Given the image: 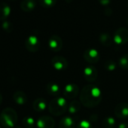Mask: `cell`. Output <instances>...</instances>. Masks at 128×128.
Instances as JSON below:
<instances>
[{"label": "cell", "instance_id": "obj_1", "mask_svg": "<svg viewBox=\"0 0 128 128\" xmlns=\"http://www.w3.org/2000/svg\"><path fill=\"white\" fill-rule=\"evenodd\" d=\"M102 98V94L100 88L94 84L85 85L80 93V102L88 108L97 106Z\"/></svg>", "mask_w": 128, "mask_h": 128}, {"label": "cell", "instance_id": "obj_2", "mask_svg": "<svg viewBox=\"0 0 128 128\" xmlns=\"http://www.w3.org/2000/svg\"><path fill=\"white\" fill-rule=\"evenodd\" d=\"M69 104L65 97L56 96L54 98L48 105L50 113L54 116H60L68 111Z\"/></svg>", "mask_w": 128, "mask_h": 128}, {"label": "cell", "instance_id": "obj_3", "mask_svg": "<svg viewBox=\"0 0 128 128\" xmlns=\"http://www.w3.org/2000/svg\"><path fill=\"white\" fill-rule=\"evenodd\" d=\"M17 122L18 114L12 108H6L0 114V123L6 128H14Z\"/></svg>", "mask_w": 128, "mask_h": 128}, {"label": "cell", "instance_id": "obj_4", "mask_svg": "<svg viewBox=\"0 0 128 128\" xmlns=\"http://www.w3.org/2000/svg\"><path fill=\"white\" fill-rule=\"evenodd\" d=\"M113 42L118 45H122L128 42V29L126 27L118 28L114 34Z\"/></svg>", "mask_w": 128, "mask_h": 128}, {"label": "cell", "instance_id": "obj_5", "mask_svg": "<svg viewBox=\"0 0 128 128\" xmlns=\"http://www.w3.org/2000/svg\"><path fill=\"white\" fill-rule=\"evenodd\" d=\"M63 96L67 100H72L77 97L79 94V88L76 84L70 83L65 86L62 91Z\"/></svg>", "mask_w": 128, "mask_h": 128}, {"label": "cell", "instance_id": "obj_6", "mask_svg": "<svg viewBox=\"0 0 128 128\" xmlns=\"http://www.w3.org/2000/svg\"><path fill=\"white\" fill-rule=\"evenodd\" d=\"M25 47L30 52H36L40 48V41L38 38L34 35L30 36L25 42Z\"/></svg>", "mask_w": 128, "mask_h": 128}, {"label": "cell", "instance_id": "obj_7", "mask_svg": "<svg viewBox=\"0 0 128 128\" xmlns=\"http://www.w3.org/2000/svg\"><path fill=\"white\" fill-rule=\"evenodd\" d=\"M51 64L53 67L58 70L62 71L67 69L68 67V62L66 58L62 56H55L51 59Z\"/></svg>", "mask_w": 128, "mask_h": 128}, {"label": "cell", "instance_id": "obj_8", "mask_svg": "<svg viewBox=\"0 0 128 128\" xmlns=\"http://www.w3.org/2000/svg\"><path fill=\"white\" fill-rule=\"evenodd\" d=\"M84 59L90 63H96L100 59V53L95 48H88L84 52Z\"/></svg>", "mask_w": 128, "mask_h": 128}, {"label": "cell", "instance_id": "obj_9", "mask_svg": "<svg viewBox=\"0 0 128 128\" xmlns=\"http://www.w3.org/2000/svg\"><path fill=\"white\" fill-rule=\"evenodd\" d=\"M48 47L51 50L54 52L60 51L62 48V38L56 35L51 36L48 40Z\"/></svg>", "mask_w": 128, "mask_h": 128}, {"label": "cell", "instance_id": "obj_10", "mask_svg": "<svg viewBox=\"0 0 128 128\" xmlns=\"http://www.w3.org/2000/svg\"><path fill=\"white\" fill-rule=\"evenodd\" d=\"M115 117L120 119H125L128 118V103L120 102L117 104L114 108Z\"/></svg>", "mask_w": 128, "mask_h": 128}, {"label": "cell", "instance_id": "obj_11", "mask_svg": "<svg viewBox=\"0 0 128 128\" xmlns=\"http://www.w3.org/2000/svg\"><path fill=\"white\" fill-rule=\"evenodd\" d=\"M36 125L38 128H54L55 121L51 117L44 115L37 120Z\"/></svg>", "mask_w": 128, "mask_h": 128}, {"label": "cell", "instance_id": "obj_12", "mask_svg": "<svg viewBox=\"0 0 128 128\" xmlns=\"http://www.w3.org/2000/svg\"><path fill=\"white\" fill-rule=\"evenodd\" d=\"M98 76V71L94 66H88L84 70V77L88 82H94Z\"/></svg>", "mask_w": 128, "mask_h": 128}, {"label": "cell", "instance_id": "obj_13", "mask_svg": "<svg viewBox=\"0 0 128 128\" xmlns=\"http://www.w3.org/2000/svg\"><path fill=\"white\" fill-rule=\"evenodd\" d=\"M76 123L71 116H64L59 123V128H75Z\"/></svg>", "mask_w": 128, "mask_h": 128}, {"label": "cell", "instance_id": "obj_14", "mask_svg": "<svg viewBox=\"0 0 128 128\" xmlns=\"http://www.w3.org/2000/svg\"><path fill=\"white\" fill-rule=\"evenodd\" d=\"M11 14V7L6 2L0 3V20L5 21Z\"/></svg>", "mask_w": 128, "mask_h": 128}, {"label": "cell", "instance_id": "obj_15", "mask_svg": "<svg viewBox=\"0 0 128 128\" xmlns=\"http://www.w3.org/2000/svg\"><path fill=\"white\" fill-rule=\"evenodd\" d=\"M36 6L35 0H22L20 3V8L25 12H32Z\"/></svg>", "mask_w": 128, "mask_h": 128}, {"label": "cell", "instance_id": "obj_16", "mask_svg": "<svg viewBox=\"0 0 128 128\" xmlns=\"http://www.w3.org/2000/svg\"><path fill=\"white\" fill-rule=\"evenodd\" d=\"M13 99H14V101L18 105H20V106L24 105L27 102V96L26 94L21 90L16 91L13 95Z\"/></svg>", "mask_w": 128, "mask_h": 128}, {"label": "cell", "instance_id": "obj_17", "mask_svg": "<svg viewBox=\"0 0 128 128\" xmlns=\"http://www.w3.org/2000/svg\"><path fill=\"white\" fill-rule=\"evenodd\" d=\"M46 90H47V92L50 95L56 97L60 94L61 88L59 86V84H57L56 83L50 82V83H49V84H47V86H46Z\"/></svg>", "mask_w": 128, "mask_h": 128}, {"label": "cell", "instance_id": "obj_18", "mask_svg": "<svg viewBox=\"0 0 128 128\" xmlns=\"http://www.w3.org/2000/svg\"><path fill=\"white\" fill-rule=\"evenodd\" d=\"M47 106V102L43 98H37L32 104V107L36 112H43L46 109Z\"/></svg>", "mask_w": 128, "mask_h": 128}, {"label": "cell", "instance_id": "obj_19", "mask_svg": "<svg viewBox=\"0 0 128 128\" xmlns=\"http://www.w3.org/2000/svg\"><path fill=\"white\" fill-rule=\"evenodd\" d=\"M99 41L102 45H103L105 47H108L112 44L113 38H112L110 34H108L107 32H102L99 36Z\"/></svg>", "mask_w": 128, "mask_h": 128}, {"label": "cell", "instance_id": "obj_20", "mask_svg": "<svg viewBox=\"0 0 128 128\" xmlns=\"http://www.w3.org/2000/svg\"><path fill=\"white\" fill-rule=\"evenodd\" d=\"M81 109V102L77 100H73L69 103L68 112L70 114H76Z\"/></svg>", "mask_w": 128, "mask_h": 128}, {"label": "cell", "instance_id": "obj_21", "mask_svg": "<svg viewBox=\"0 0 128 128\" xmlns=\"http://www.w3.org/2000/svg\"><path fill=\"white\" fill-rule=\"evenodd\" d=\"M115 124V119L112 116L106 117L102 121V126L104 128H114Z\"/></svg>", "mask_w": 128, "mask_h": 128}, {"label": "cell", "instance_id": "obj_22", "mask_svg": "<svg viewBox=\"0 0 128 128\" xmlns=\"http://www.w3.org/2000/svg\"><path fill=\"white\" fill-rule=\"evenodd\" d=\"M103 66H104V68L107 71L112 72V71H114V70H116V68H117V64L112 60H107L105 61V62L103 64Z\"/></svg>", "mask_w": 128, "mask_h": 128}, {"label": "cell", "instance_id": "obj_23", "mask_svg": "<svg viewBox=\"0 0 128 128\" xmlns=\"http://www.w3.org/2000/svg\"><path fill=\"white\" fill-rule=\"evenodd\" d=\"M118 63L121 69L128 70V54H126L121 56L119 59Z\"/></svg>", "mask_w": 128, "mask_h": 128}, {"label": "cell", "instance_id": "obj_24", "mask_svg": "<svg viewBox=\"0 0 128 128\" xmlns=\"http://www.w3.org/2000/svg\"><path fill=\"white\" fill-rule=\"evenodd\" d=\"M36 124L35 119L31 116H26L23 120V125L26 128H32Z\"/></svg>", "mask_w": 128, "mask_h": 128}, {"label": "cell", "instance_id": "obj_25", "mask_svg": "<svg viewBox=\"0 0 128 128\" xmlns=\"http://www.w3.org/2000/svg\"><path fill=\"white\" fill-rule=\"evenodd\" d=\"M38 2L42 7L44 8H50L56 5V0H38Z\"/></svg>", "mask_w": 128, "mask_h": 128}, {"label": "cell", "instance_id": "obj_26", "mask_svg": "<svg viewBox=\"0 0 128 128\" xmlns=\"http://www.w3.org/2000/svg\"><path fill=\"white\" fill-rule=\"evenodd\" d=\"M2 30L6 32H12L13 31V29H14V26H13V24L11 22V21H8V20H5L2 22Z\"/></svg>", "mask_w": 128, "mask_h": 128}, {"label": "cell", "instance_id": "obj_27", "mask_svg": "<svg viewBox=\"0 0 128 128\" xmlns=\"http://www.w3.org/2000/svg\"><path fill=\"white\" fill-rule=\"evenodd\" d=\"M76 128H92V124L89 120H82L78 124Z\"/></svg>", "mask_w": 128, "mask_h": 128}, {"label": "cell", "instance_id": "obj_28", "mask_svg": "<svg viewBox=\"0 0 128 128\" xmlns=\"http://www.w3.org/2000/svg\"><path fill=\"white\" fill-rule=\"evenodd\" d=\"M104 14H105V15L107 16V17L112 16V9L111 8H109V7L106 8L104 10Z\"/></svg>", "mask_w": 128, "mask_h": 128}, {"label": "cell", "instance_id": "obj_29", "mask_svg": "<svg viewBox=\"0 0 128 128\" xmlns=\"http://www.w3.org/2000/svg\"><path fill=\"white\" fill-rule=\"evenodd\" d=\"M98 2L101 6H107L111 3V0H98Z\"/></svg>", "mask_w": 128, "mask_h": 128}, {"label": "cell", "instance_id": "obj_30", "mask_svg": "<svg viewBox=\"0 0 128 128\" xmlns=\"http://www.w3.org/2000/svg\"><path fill=\"white\" fill-rule=\"evenodd\" d=\"M118 128H128V123L122 122L118 125Z\"/></svg>", "mask_w": 128, "mask_h": 128}, {"label": "cell", "instance_id": "obj_31", "mask_svg": "<svg viewBox=\"0 0 128 128\" xmlns=\"http://www.w3.org/2000/svg\"><path fill=\"white\" fill-rule=\"evenodd\" d=\"M2 102V96L1 94H0V105H1Z\"/></svg>", "mask_w": 128, "mask_h": 128}, {"label": "cell", "instance_id": "obj_32", "mask_svg": "<svg viewBox=\"0 0 128 128\" xmlns=\"http://www.w3.org/2000/svg\"><path fill=\"white\" fill-rule=\"evenodd\" d=\"M14 128H22V127H21L20 126H17V125H16Z\"/></svg>", "mask_w": 128, "mask_h": 128}, {"label": "cell", "instance_id": "obj_33", "mask_svg": "<svg viewBox=\"0 0 128 128\" xmlns=\"http://www.w3.org/2000/svg\"><path fill=\"white\" fill-rule=\"evenodd\" d=\"M126 24H127V25H128V18H126Z\"/></svg>", "mask_w": 128, "mask_h": 128}, {"label": "cell", "instance_id": "obj_34", "mask_svg": "<svg viewBox=\"0 0 128 128\" xmlns=\"http://www.w3.org/2000/svg\"><path fill=\"white\" fill-rule=\"evenodd\" d=\"M9 1H14V0H9Z\"/></svg>", "mask_w": 128, "mask_h": 128}, {"label": "cell", "instance_id": "obj_35", "mask_svg": "<svg viewBox=\"0 0 128 128\" xmlns=\"http://www.w3.org/2000/svg\"><path fill=\"white\" fill-rule=\"evenodd\" d=\"M127 6H128V2H127Z\"/></svg>", "mask_w": 128, "mask_h": 128}, {"label": "cell", "instance_id": "obj_36", "mask_svg": "<svg viewBox=\"0 0 128 128\" xmlns=\"http://www.w3.org/2000/svg\"><path fill=\"white\" fill-rule=\"evenodd\" d=\"M0 128H1V126H0Z\"/></svg>", "mask_w": 128, "mask_h": 128}]
</instances>
